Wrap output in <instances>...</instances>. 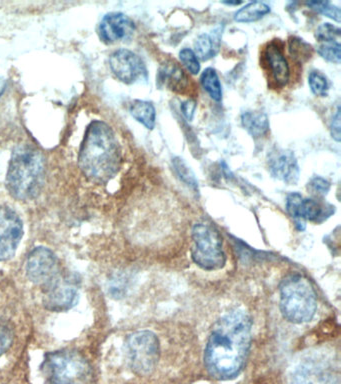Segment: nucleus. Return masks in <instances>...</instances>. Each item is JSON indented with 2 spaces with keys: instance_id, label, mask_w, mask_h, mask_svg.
Returning <instances> with one entry per match:
<instances>
[{
  "instance_id": "9",
  "label": "nucleus",
  "mask_w": 341,
  "mask_h": 384,
  "mask_svg": "<svg viewBox=\"0 0 341 384\" xmlns=\"http://www.w3.org/2000/svg\"><path fill=\"white\" fill-rule=\"evenodd\" d=\"M80 285L78 276L61 273L51 285L42 290L44 306L52 312H66L73 309L80 300Z\"/></svg>"
},
{
  "instance_id": "29",
  "label": "nucleus",
  "mask_w": 341,
  "mask_h": 384,
  "mask_svg": "<svg viewBox=\"0 0 341 384\" xmlns=\"http://www.w3.org/2000/svg\"><path fill=\"white\" fill-rule=\"evenodd\" d=\"M309 190L316 197H324L330 190V182L326 178L316 176L309 181Z\"/></svg>"
},
{
  "instance_id": "11",
  "label": "nucleus",
  "mask_w": 341,
  "mask_h": 384,
  "mask_svg": "<svg viewBox=\"0 0 341 384\" xmlns=\"http://www.w3.org/2000/svg\"><path fill=\"white\" fill-rule=\"evenodd\" d=\"M23 237V223L18 212L0 205V262L13 259Z\"/></svg>"
},
{
  "instance_id": "13",
  "label": "nucleus",
  "mask_w": 341,
  "mask_h": 384,
  "mask_svg": "<svg viewBox=\"0 0 341 384\" xmlns=\"http://www.w3.org/2000/svg\"><path fill=\"white\" fill-rule=\"evenodd\" d=\"M135 25L132 19L121 13H111L101 19L99 35L106 44H118L130 40L135 35Z\"/></svg>"
},
{
  "instance_id": "23",
  "label": "nucleus",
  "mask_w": 341,
  "mask_h": 384,
  "mask_svg": "<svg viewBox=\"0 0 341 384\" xmlns=\"http://www.w3.org/2000/svg\"><path fill=\"white\" fill-rule=\"evenodd\" d=\"M310 89L316 97H326L328 94V81L326 76L321 71L314 70L309 76Z\"/></svg>"
},
{
  "instance_id": "30",
  "label": "nucleus",
  "mask_w": 341,
  "mask_h": 384,
  "mask_svg": "<svg viewBox=\"0 0 341 384\" xmlns=\"http://www.w3.org/2000/svg\"><path fill=\"white\" fill-rule=\"evenodd\" d=\"M13 342V333L8 326L0 321V357L8 352Z\"/></svg>"
},
{
  "instance_id": "10",
  "label": "nucleus",
  "mask_w": 341,
  "mask_h": 384,
  "mask_svg": "<svg viewBox=\"0 0 341 384\" xmlns=\"http://www.w3.org/2000/svg\"><path fill=\"white\" fill-rule=\"evenodd\" d=\"M337 380L335 364L321 355L306 357L292 373V384H337Z\"/></svg>"
},
{
  "instance_id": "15",
  "label": "nucleus",
  "mask_w": 341,
  "mask_h": 384,
  "mask_svg": "<svg viewBox=\"0 0 341 384\" xmlns=\"http://www.w3.org/2000/svg\"><path fill=\"white\" fill-rule=\"evenodd\" d=\"M264 56H266L269 73L276 87H285L290 82V68L283 49L276 42H271L266 47Z\"/></svg>"
},
{
  "instance_id": "21",
  "label": "nucleus",
  "mask_w": 341,
  "mask_h": 384,
  "mask_svg": "<svg viewBox=\"0 0 341 384\" xmlns=\"http://www.w3.org/2000/svg\"><path fill=\"white\" fill-rule=\"evenodd\" d=\"M200 82L212 99L216 101H221L223 99V88L216 69L211 68L205 69L200 76Z\"/></svg>"
},
{
  "instance_id": "14",
  "label": "nucleus",
  "mask_w": 341,
  "mask_h": 384,
  "mask_svg": "<svg viewBox=\"0 0 341 384\" xmlns=\"http://www.w3.org/2000/svg\"><path fill=\"white\" fill-rule=\"evenodd\" d=\"M271 175L286 185H295L299 180V166L294 154L290 150L276 149L268 157Z\"/></svg>"
},
{
  "instance_id": "16",
  "label": "nucleus",
  "mask_w": 341,
  "mask_h": 384,
  "mask_svg": "<svg viewBox=\"0 0 341 384\" xmlns=\"http://www.w3.org/2000/svg\"><path fill=\"white\" fill-rule=\"evenodd\" d=\"M159 87L175 92H182L188 85L187 75L175 61H168L161 64L157 73Z\"/></svg>"
},
{
  "instance_id": "24",
  "label": "nucleus",
  "mask_w": 341,
  "mask_h": 384,
  "mask_svg": "<svg viewBox=\"0 0 341 384\" xmlns=\"http://www.w3.org/2000/svg\"><path fill=\"white\" fill-rule=\"evenodd\" d=\"M319 56L326 61L340 64L341 61V45L340 42H321L317 47Z\"/></svg>"
},
{
  "instance_id": "31",
  "label": "nucleus",
  "mask_w": 341,
  "mask_h": 384,
  "mask_svg": "<svg viewBox=\"0 0 341 384\" xmlns=\"http://www.w3.org/2000/svg\"><path fill=\"white\" fill-rule=\"evenodd\" d=\"M302 199H304L302 195L297 192L290 193L286 199V211L292 218H294V221H297L298 211H299Z\"/></svg>"
},
{
  "instance_id": "7",
  "label": "nucleus",
  "mask_w": 341,
  "mask_h": 384,
  "mask_svg": "<svg viewBox=\"0 0 341 384\" xmlns=\"http://www.w3.org/2000/svg\"><path fill=\"white\" fill-rule=\"evenodd\" d=\"M125 352L128 364L138 376H149L161 357V342L152 331L140 330L126 338Z\"/></svg>"
},
{
  "instance_id": "8",
  "label": "nucleus",
  "mask_w": 341,
  "mask_h": 384,
  "mask_svg": "<svg viewBox=\"0 0 341 384\" xmlns=\"http://www.w3.org/2000/svg\"><path fill=\"white\" fill-rule=\"evenodd\" d=\"M27 278L42 290L51 285L61 275L58 259L51 249L45 247L33 248L25 261Z\"/></svg>"
},
{
  "instance_id": "4",
  "label": "nucleus",
  "mask_w": 341,
  "mask_h": 384,
  "mask_svg": "<svg viewBox=\"0 0 341 384\" xmlns=\"http://www.w3.org/2000/svg\"><path fill=\"white\" fill-rule=\"evenodd\" d=\"M279 305L286 321L295 324L309 323L317 309V295L309 278L290 274L279 286Z\"/></svg>"
},
{
  "instance_id": "35",
  "label": "nucleus",
  "mask_w": 341,
  "mask_h": 384,
  "mask_svg": "<svg viewBox=\"0 0 341 384\" xmlns=\"http://www.w3.org/2000/svg\"><path fill=\"white\" fill-rule=\"evenodd\" d=\"M224 4H228V6H233V4H235V6H238V4H242V2H237V1H235V2H224Z\"/></svg>"
},
{
  "instance_id": "18",
  "label": "nucleus",
  "mask_w": 341,
  "mask_h": 384,
  "mask_svg": "<svg viewBox=\"0 0 341 384\" xmlns=\"http://www.w3.org/2000/svg\"><path fill=\"white\" fill-rule=\"evenodd\" d=\"M130 111L132 118L144 125L147 130H154L156 120V111L151 102L135 100L130 104Z\"/></svg>"
},
{
  "instance_id": "26",
  "label": "nucleus",
  "mask_w": 341,
  "mask_h": 384,
  "mask_svg": "<svg viewBox=\"0 0 341 384\" xmlns=\"http://www.w3.org/2000/svg\"><path fill=\"white\" fill-rule=\"evenodd\" d=\"M306 6L310 7V8L314 9V11H317V13H321L323 16H326V18L333 19V20L340 23V7L335 6V4H331V2L309 1L306 2Z\"/></svg>"
},
{
  "instance_id": "34",
  "label": "nucleus",
  "mask_w": 341,
  "mask_h": 384,
  "mask_svg": "<svg viewBox=\"0 0 341 384\" xmlns=\"http://www.w3.org/2000/svg\"><path fill=\"white\" fill-rule=\"evenodd\" d=\"M7 87V81L4 78H0V99L4 93L6 92Z\"/></svg>"
},
{
  "instance_id": "33",
  "label": "nucleus",
  "mask_w": 341,
  "mask_h": 384,
  "mask_svg": "<svg viewBox=\"0 0 341 384\" xmlns=\"http://www.w3.org/2000/svg\"><path fill=\"white\" fill-rule=\"evenodd\" d=\"M197 101L193 99L186 100V101L182 102V104H181V111H182L183 116H185L187 120H192L195 111H197Z\"/></svg>"
},
{
  "instance_id": "17",
  "label": "nucleus",
  "mask_w": 341,
  "mask_h": 384,
  "mask_svg": "<svg viewBox=\"0 0 341 384\" xmlns=\"http://www.w3.org/2000/svg\"><path fill=\"white\" fill-rule=\"evenodd\" d=\"M242 123L244 130L254 138L264 137L269 131V120L261 111H247L242 114Z\"/></svg>"
},
{
  "instance_id": "6",
  "label": "nucleus",
  "mask_w": 341,
  "mask_h": 384,
  "mask_svg": "<svg viewBox=\"0 0 341 384\" xmlns=\"http://www.w3.org/2000/svg\"><path fill=\"white\" fill-rule=\"evenodd\" d=\"M192 237V259L197 266L206 271H219L225 266L223 236L213 224H195Z\"/></svg>"
},
{
  "instance_id": "32",
  "label": "nucleus",
  "mask_w": 341,
  "mask_h": 384,
  "mask_svg": "<svg viewBox=\"0 0 341 384\" xmlns=\"http://www.w3.org/2000/svg\"><path fill=\"white\" fill-rule=\"evenodd\" d=\"M340 106L337 107V111H335V113L333 114V119H331L330 123V133L331 137L335 142H340L341 133H340Z\"/></svg>"
},
{
  "instance_id": "28",
  "label": "nucleus",
  "mask_w": 341,
  "mask_h": 384,
  "mask_svg": "<svg viewBox=\"0 0 341 384\" xmlns=\"http://www.w3.org/2000/svg\"><path fill=\"white\" fill-rule=\"evenodd\" d=\"M181 63L193 75H199L200 71L199 59L195 56L194 51L190 49H183L180 52Z\"/></svg>"
},
{
  "instance_id": "22",
  "label": "nucleus",
  "mask_w": 341,
  "mask_h": 384,
  "mask_svg": "<svg viewBox=\"0 0 341 384\" xmlns=\"http://www.w3.org/2000/svg\"><path fill=\"white\" fill-rule=\"evenodd\" d=\"M173 164L176 175L180 178V180L185 183L193 192H199V181L197 180L194 173H192V169L186 164V162L180 157H175L173 159Z\"/></svg>"
},
{
  "instance_id": "25",
  "label": "nucleus",
  "mask_w": 341,
  "mask_h": 384,
  "mask_svg": "<svg viewBox=\"0 0 341 384\" xmlns=\"http://www.w3.org/2000/svg\"><path fill=\"white\" fill-rule=\"evenodd\" d=\"M290 52L294 61L304 62L311 57L312 47L300 38L293 37L290 42Z\"/></svg>"
},
{
  "instance_id": "20",
  "label": "nucleus",
  "mask_w": 341,
  "mask_h": 384,
  "mask_svg": "<svg viewBox=\"0 0 341 384\" xmlns=\"http://www.w3.org/2000/svg\"><path fill=\"white\" fill-rule=\"evenodd\" d=\"M271 13V7L261 1L250 2L235 13L237 23H254Z\"/></svg>"
},
{
  "instance_id": "27",
  "label": "nucleus",
  "mask_w": 341,
  "mask_h": 384,
  "mask_svg": "<svg viewBox=\"0 0 341 384\" xmlns=\"http://www.w3.org/2000/svg\"><path fill=\"white\" fill-rule=\"evenodd\" d=\"M340 28L330 23H323L317 28L316 32V37L321 44V42H338L340 39Z\"/></svg>"
},
{
  "instance_id": "5",
  "label": "nucleus",
  "mask_w": 341,
  "mask_h": 384,
  "mask_svg": "<svg viewBox=\"0 0 341 384\" xmlns=\"http://www.w3.org/2000/svg\"><path fill=\"white\" fill-rule=\"evenodd\" d=\"M45 384H92L93 371L87 359L73 349L44 355L42 364Z\"/></svg>"
},
{
  "instance_id": "2",
  "label": "nucleus",
  "mask_w": 341,
  "mask_h": 384,
  "mask_svg": "<svg viewBox=\"0 0 341 384\" xmlns=\"http://www.w3.org/2000/svg\"><path fill=\"white\" fill-rule=\"evenodd\" d=\"M78 166L88 180L99 185L108 182L118 174L121 166L120 145L108 124L94 120L87 126Z\"/></svg>"
},
{
  "instance_id": "1",
  "label": "nucleus",
  "mask_w": 341,
  "mask_h": 384,
  "mask_svg": "<svg viewBox=\"0 0 341 384\" xmlns=\"http://www.w3.org/2000/svg\"><path fill=\"white\" fill-rule=\"evenodd\" d=\"M252 340V321L247 310L236 307L212 326L204 349V366L216 380H231L247 364Z\"/></svg>"
},
{
  "instance_id": "3",
  "label": "nucleus",
  "mask_w": 341,
  "mask_h": 384,
  "mask_svg": "<svg viewBox=\"0 0 341 384\" xmlns=\"http://www.w3.org/2000/svg\"><path fill=\"white\" fill-rule=\"evenodd\" d=\"M45 181V159L31 144L16 147L7 169L6 185L11 197L20 202L37 199Z\"/></svg>"
},
{
  "instance_id": "12",
  "label": "nucleus",
  "mask_w": 341,
  "mask_h": 384,
  "mask_svg": "<svg viewBox=\"0 0 341 384\" xmlns=\"http://www.w3.org/2000/svg\"><path fill=\"white\" fill-rule=\"evenodd\" d=\"M112 73L126 85L137 82L145 75V66L137 54L128 49L116 50L109 57Z\"/></svg>"
},
{
  "instance_id": "19",
  "label": "nucleus",
  "mask_w": 341,
  "mask_h": 384,
  "mask_svg": "<svg viewBox=\"0 0 341 384\" xmlns=\"http://www.w3.org/2000/svg\"><path fill=\"white\" fill-rule=\"evenodd\" d=\"M221 40L216 35H202L194 42V54L197 58L207 61L216 56Z\"/></svg>"
}]
</instances>
